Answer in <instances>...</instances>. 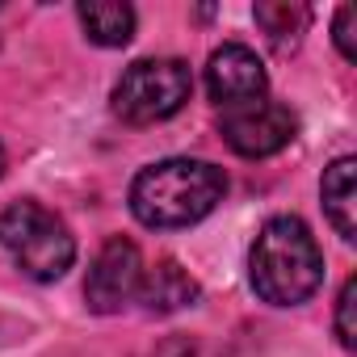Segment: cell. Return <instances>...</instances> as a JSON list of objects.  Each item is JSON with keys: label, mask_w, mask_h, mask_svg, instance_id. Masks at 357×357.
Wrapping results in <instances>:
<instances>
[{"label": "cell", "mask_w": 357, "mask_h": 357, "mask_svg": "<svg viewBox=\"0 0 357 357\" xmlns=\"http://www.w3.org/2000/svg\"><path fill=\"white\" fill-rule=\"evenodd\" d=\"M227 194V176L223 168L206 164V160H160L151 168H143L130 185V211L143 227L155 231H172V227H190L198 219H206Z\"/></svg>", "instance_id": "6da1fadb"}, {"label": "cell", "mask_w": 357, "mask_h": 357, "mask_svg": "<svg viewBox=\"0 0 357 357\" xmlns=\"http://www.w3.org/2000/svg\"><path fill=\"white\" fill-rule=\"evenodd\" d=\"M248 278H252V290L273 307L307 303L324 282V252L315 236L307 231V223L294 215L269 219L261 236L252 240Z\"/></svg>", "instance_id": "7a4b0ae2"}, {"label": "cell", "mask_w": 357, "mask_h": 357, "mask_svg": "<svg viewBox=\"0 0 357 357\" xmlns=\"http://www.w3.org/2000/svg\"><path fill=\"white\" fill-rule=\"evenodd\" d=\"M0 248L34 282H59L76 261V240L55 211L26 198L0 215Z\"/></svg>", "instance_id": "3957f363"}, {"label": "cell", "mask_w": 357, "mask_h": 357, "mask_svg": "<svg viewBox=\"0 0 357 357\" xmlns=\"http://www.w3.org/2000/svg\"><path fill=\"white\" fill-rule=\"evenodd\" d=\"M194 93V72L181 59H139L114 84V114L130 126H151L181 109Z\"/></svg>", "instance_id": "277c9868"}, {"label": "cell", "mask_w": 357, "mask_h": 357, "mask_svg": "<svg viewBox=\"0 0 357 357\" xmlns=\"http://www.w3.org/2000/svg\"><path fill=\"white\" fill-rule=\"evenodd\" d=\"M219 135L223 143L236 151V155H248V160H261V155H273L282 151L294 135H298V118L290 105L282 101H248V105H231L223 109L219 118Z\"/></svg>", "instance_id": "5b68a950"}, {"label": "cell", "mask_w": 357, "mask_h": 357, "mask_svg": "<svg viewBox=\"0 0 357 357\" xmlns=\"http://www.w3.org/2000/svg\"><path fill=\"white\" fill-rule=\"evenodd\" d=\"M139 286H143V257H139V248H135L126 236L105 240V248L97 252V261H93V269H89V278H84L89 311L114 315V311H122L130 298H139Z\"/></svg>", "instance_id": "8992f818"}, {"label": "cell", "mask_w": 357, "mask_h": 357, "mask_svg": "<svg viewBox=\"0 0 357 357\" xmlns=\"http://www.w3.org/2000/svg\"><path fill=\"white\" fill-rule=\"evenodd\" d=\"M265 89H269L265 63H261L257 51H248L244 43H223V47L211 55V63H206V93H211V101H219L223 109L261 101Z\"/></svg>", "instance_id": "52a82bcc"}, {"label": "cell", "mask_w": 357, "mask_h": 357, "mask_svg": "<svg viewBox=\"0 0 357 357\" xmlns=\"http://www.w3.org/2000/svg\"><path fill=\"white\" fill-rule=\"evenodd\" d=\"M319 194H324V215L328 223L336 227L340 240H357V160L353 155H340L324 168V181H319Z\"/></svg>", "instance_id": "ba28073f"}, {"label": "cell", "mask_w": 357, "mask_h": 357, "mask_svg": "<svg viewBox=\"0 0 357 357\" xmlns=\"http://www.w3.org/2000/svg\"><path fill=\"white\" fill-rule=\"evenodd\" d=\"M139 303L147 315H172V311H185L198 303V282L176 265V261H160L151 273H143L139 286Z\"/></svg>", "instance_id": "9c48e42d"}, {"label": "cell", "mask_w": 357, "mask_h": 357, "mask_svg": "<svg viewBox=\"0 0 357 357\" xmlns=\"http://www.w3.org/2000/svg\"><path fill=\"white\" fill-rule=\"evenodd\" d=\"M89 43L97 47H126L135 38V9L118 5V0H84L76 9Z\"/></svg>", "instance_id": "30bf717a"}, {"label": "cell", "mask_w": 357, "mask_h": 357, "mask_svg": "<svg viewBox=\"0 0 357 357\" xmlns=\"http://www.w3.org/2000/svg\"><path fill=\"white\" fill-rule=\"evenodd\" d=\"M252 17H257V26L265 30L269 47L282 51V55L298 47L303 30H307V22H311V13H307L303 5H290V0H265V5L252 9Z\"/></svg>", "instance_id": "8fae6325"}, {"label": "cell", "mask_w": 357, "mask_h": 357, "mask_svg": "<svg viewBox=\"0 0 357 357\" xmlns=\"http://www.w3.org/2000/svg\"><path fill=\"white\" fill-rule=\"evenodd\" d=\"M353 307H357V278H349L336 294V340L344 349H357V324H353Z\"/></svg>", "instance_id": "7c38bea8"}, {"label": "cell", "mask_w": 357, "mask_h": 357, "mask_svg": "<svg viewBox=\"0 0 357 357\" xmlns=\"http://www.w3.org/2000/svg\"><path fill=\"white\" fill-rule=\"evenodd\" d=\"M353 22H357V9L353 5H340L336 9V22H332V38H336V51L353 63L357 59V47H353Z\"/></svg>", "instance_id": "4fadbf2b"}, {"label": "cell", "mask_w": 357, "mask_h": 357, "mask_svg": "<svg viewBox=\"0 0 357 357\" xmlns=\"http://www.w3.org/2000/svg\"><path fill=\"white\" fill-rule=\"evenodd\" d=\"M0 172H5V147H0Z\"/></svg>", "instance_id": "5bb4252c"}]
</instances>
